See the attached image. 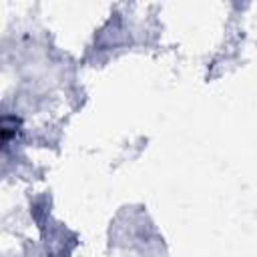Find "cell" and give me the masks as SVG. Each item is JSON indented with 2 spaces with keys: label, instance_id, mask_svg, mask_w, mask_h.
<instances>
[{
  "label": "cell",
  "instance_id": "1",
  "mask_svg": "<svg viewBox=\"0 0 257 257\" xmlns=\"http://www.w3.org/2000/svg\"><path fill=\"white\" fill-rule=\"evenodd\" d=\"M14 133H16V118L14 116H4V120H2V141H4V145H8V141Z\"/></svg>",
  "mask_w": 257,
  "mask_h": 257
}]
</instances>
